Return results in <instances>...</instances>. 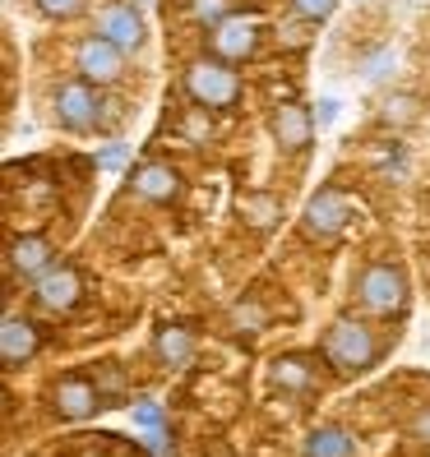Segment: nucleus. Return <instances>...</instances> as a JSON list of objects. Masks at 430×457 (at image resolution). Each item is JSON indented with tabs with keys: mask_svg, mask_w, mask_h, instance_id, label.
<instances>
[{
	"mask_svg": "<svg viewBox=\"0 0 430 457\" xmlns=\"http://www.w3.org/2000/svg\"><path fill=\"white\" fill-rule=\"evenodd\" d=\"M319 356L338 379H357L384 361V342L375 333L370 314H333L325 337H319Z\"/></svg>",
	"mask_w": 430,
	"mask_h": 457,
	"instance_id": "1",
	"label": "nucleus"
},
{
	"mask_svg": "<svg viewBox=\"0 0 430 457\" xmlns=\"http://www.w3.org/2000/svg\"><path fill=\"white\" fill-rule=\"evenodd\" d=\"M352 301L370 319H402L412 305V278L398 259H370L352 273Z\"/></svg>",
	"mask_w": 430,
	"mask_h": 457,
	"instance_id": "2",
	"label": "nucleus"
},
{
	"mask_svg": "<svg viewBox=\"0 0 430 457\" xmlns=\"http://www.w3.org/2000/svg\"><path fill=\"white\" fill-rule=\"evenodd\" d=\"M106 88L89 84L84 74H70L51 88V120H56L65 134H97V129H112L121 120V112H112L116 102L102 97Z\"/></svg>",
	"mask_w": 430,
	"mask_h": 457,
	"instance_id": "3",
	"label": "nucleus"
},
{
	"mask_svg": "<svg viewBox=\"0 0 430 457\" xmlns=\"http://www.w3.org/2000/svg\"><path fill=\"white\" fill-rule=\"evenodd\" d=\"M181 88H185V97H190L195 106H204V112H232V106L240 102V93H246L236 65L218 61L213 51H204V56H195V61H185Z\"/></svg>",
	"mask_w": 430,
	"mask_h": 457,
	"instance_id": "4",
	"label": "nucleus"
},
{
	"mask_svg": "<svg viewBox=\"0 0 430 457\" xmlns=\"http://www.w3.org/2000/svg\"><path fill=\"white\" fill-rule=\"evenodd\" d=\"M70 65H74V74H84L89 84L116 88V84H125V74H130V51H121L116 42H106L102 33H84L74 42V51H70Z\"/></svg>",
	"mask_w": 430,
	"mask_h": 457,
	"instance_id": "5",
	"label": "nucleus"
},
{
	"mask_svg": "<svg viewBox=\"0 0 430 457\" xmlns=\"http://www.w3.org/2000/svg\"><path fill=\"white\" fill-rule=\"evenodd\" d=\"M93 33H102L106 42H116L121 51L139 56L148 46V14H144V0H102L97 14H93Z\"/></svg>",
	"mask_w": 430,
	"mask_h": 457,
	"instance_id": "6",
	"label": "nucleus"
},
{
	"mask_svg": "<svg viewBox=\"0 0 430 457\" xmlns=\"http://www.w3.org/2000/svg\"><path fill=\"white\" fill-rule=\"evenodd\" d=\"M347 222H352V204H347V195L338 190V185H325V190H315L301 208V236L306 240H319V245H329V240H338L347 231Z\"/></svg>",
	"mask_w": 430,
	"mask_h": 457,
	"instance_id": "7",
	"label": "nucleus"
},
{
	"mask_svg": "<svg viewBox=\"0 0 430 457\" xmlns=\"http://www.w3.org/2000/svg\"><path fill=\"white\" fill-rule=\"evenodd\" d=\"M259 42H264V23L255 19V14H232V19H223V23H213L208 29V51L218 61H227V65H246V61H255L259 56Z\"/></svg>",
	"mask_w": 430,
	"mask_h": 457,
	"instance_id": "8",
	"label": "nucleus"
},
{
	"mask_svg": "<svg viewBox=\"0 0 430 457\" xmlns=\"http://www.w3.org/2000/svg\"><path fill=\"white\" fill-rule=\"evenodd\" d=\"M97 407H106L97 384H93V374H61V379H51L46 384V411L56 416V420H89L97 416Z\"/></svg>",
	"mask_w": 430,
	"mask_h": 457,
	"instance_id": "9",
	"label": "nucleus"
},
{
	"mask_svg": "<svg viewBox=\"0 0 430 457\" xmlns=\"http://www.w3.org/2000/svg\"><path fill=\"white\" fill-rule=\"evenodd\" d=\"M29 295H33V305L46 310V314H70L79 301H84V278H79L74 263L56 259L38 282H29Z\"/></svg>",
	"mask_w": 430,
	"mask_h": 457,
	"instance_id": "10",
	"label": "nucleus"
},
{
	"mask_svg": "<svg viewBox=\"0 0 430 457\" xmlns=\"http://www.w3.org/2000/svg\"><path fill=\"white\" fill-rule=\"evenodd\" d=\"M315 112L306 102H278L274 106V116H268V134H274V144L278 153L287 157H306L310 144H315Z\"/></svg>",
	"mask_w": 430,
	"mask_h": 457,
	"instance_id": "11",
	"label": "nucleus"
},
{
	"mask_svg": "<svg viewBox=\"0 0 430 457\" xmlns=\"http://www.w3.org/2000/svg\"><path fill=\"white\" fill-rule=\"evenodd\" d=\"M319 352H282L268 361V384L282 397H310L319 388Z\"/></svg>",
	"mask_w": 430,
	"mask_h": 457,
	"instance_id": "12",
	"label": "nucleus"
},
{
	"mask_svg": "<svg viewBox=\"0 0 430 457\" xmlns=\"http://www.w3.org/2000/svg\"><path fill=\"white\" fill-rule=\"evenodd\" d=\"M38 352H42V328L33 324L29 314L10 310L5 319H0V365H5V370H23Z\"/></svg>",
	"mask_w": 430,
	"mask_h": 457,
	"instance_id": "13",
	"label": "nucleus"
},
{
	"mask_svg": "<svg viewBox=\"0 0 430 457\" xmlns=\"http://www.w3.org/2000/svg\"><path fill=\"white\" fill-rule=\"evenodd\" d=\"M130 195L144 204H176L185 195V176L172 162H139L130 171Z\"/></svg>",
	"mask_w": 430,
	"mask_h": 457,
	"instance_id": "14",
	"label": "nucleus"
},
{
	"mask_svg": "<svg viewBox=\"0 0 430 457\" xmlns=\"http://www.w3.org/2000/svg\"><path fill=\"white\" fill-rule=\"evenodd\" d=\"M51 263H56V245H51L46 236H38V231L14 236L10 250H5V268H10L14 282H38Z\"/></svg>",
	"mask_w": 430,
	"mask_h": 457,
	"instance_id": "15",
	"label": "nucleus"
},
{
	"mask_svg": "<svg viewBox=\"0 0 430 457\" xmlns=\"http://www.w3.org/2000/svg\"><path fill=\"white\" fill-rule=\"evenodd\" d=\"M195 352H199L195 333L181 328V324H163L153 333V356H157V365H167V370H185L195 361Z\"/></svg>",
	"mask_w": 430,
	"mask_h": 457,
	"instance_id": "16",
	"label": "nucleus"
},
{
	"mask_svg": "<svg viewBox=\"0 0 430 457\" xmlns=\"http://www.w3.org/2000/svg\"><path fill=\"white\" fill-rule=\"evenodd\" d=\"M301 457H357V435L347 425H315L301 444Z\"/></svg>",
	"mask_w": 430,
	"mask_h": 457,
	"instance_id": "17",
	"label": "nucleus"
},
{
	"mask_svg": "<svg viewBox=\"0 0 430 457\" xmlns=\"http://www.w3.org/2000/svg\"><path fill=\"white\" fill-rule=\"evenodd\" d=\"M240 212H246V222L264 236V231H274V227L282 222V199H278V195H268V190H255V195H246Z\"/></svg>",
	"mask_w": 430,
	"mask_h": 457,
	"instance_id": "18",
	"label": "nucleus"
},
{
	"mask_svg": "<svg viewBox=\"0 0 430 457\" xmlns=\"http://www.w3.org/2000/svg\"><path fill=\"white\" fill-rule=\"evenodd\" d=\"M93 384H97V393H102L106 407H121V402L130 397V374H125V365H116V361L93 365Z\"/></svg>",
	"mask_w": 430,
	"mask_h": 457,
	"instance_id": "19",
	"label": "nucleus"
},
{
	"mask_svg": "<svg viewBox=\"0 0 430 457\" xmlns=\"http://www.w3.org/2000/svg\"><path fill=\"white\" fill-rule=\"evenodd\" d=\"M380 120L393 125V129L417 125V120H421V97H417V93H389V97L380 102Z\"/></svg>",
	"mask_w": 430,
	"mask_h": 457,
	"instance_id": "20",
	"label": "nucleus"
},
{
	"mask_svg": "<svg viewBox=\"0 0 430 457\" xmlns=\"http://www.w3.org/2000/svg\"><path fill=\"white\" fill-rule=\"evenodd\" d=\"M232 328H236V333H250V337L264 333V328H268V310L255 301V295H240V301L232 305Z\"/></svg>",
	"mask_w": 430,
	"mask_h": 457,
	"instance_id": "21",
	"label": "nucleus"
},
{
	"mask_svg": "<svg viewBox=\"0 0 430 457\" xmlns=\"http://www.w3.org/2000/svg\"><path fill=\"white\" fill-rule=\"evenodd\" d=\"M185 10H190V19L199 23V29H213V23L236 14V0H185Z\"/></svg>",
	"mask_w": 430,
	"mask_h": 457,
	"instance_id": "22",
	"label": "nucleus"
},
{
	"mask_svg": "<svg viewBox=\"0 0 430 457\" xmlns=\"http://www.w3.org/2000/svg\"><path fill=\"white\" fill-rule=\"evenodd\" d=\"M33 10L46 23H74V19L89 14V0H33Z\"/></svg>",
	"mask_w": 430,
	"mask_h": 457,
	"instance_id": "23",
	"label": "nucleus"
},
{
	"mask_svg": "<svg viewBox=\"0 0 430 457\" xmlns=\"http://www.w3.org/2000/svg\"><path fill=\"white\" fill-rule=\"evenodd\" d=\"M342 5V0H287V14H297V19H306V23H325V19H333V10Z\"/></svg>",
	"mask_w": 430,
	"mask_h": 457,
	"instance_id": "24",
	"label": "nucleus"
},
{
	"mask_svg": "<svg viewBox=\"0 0 430 457\" xmlns=\"http://www.w3.org/2000/svg\"><path fill=\"white\" fill-rule=\"evenodd\" d=\"M402 435H408L412 448H430V402H421V407L408 416V429H402Z\"/></svg>",
	"mask_w": 430,
	"mask_h": 457,
	"instance_id": "25",
	"label": "nucleus"
},
{
	"mask_svg": "<svg viewBox=\"0 0 430 457\" xmlns=\"http://www.w3.org/2000/svg\"><path fill=\"white\" fill-rule=\"evenodd\" d=\"M163 402H153V397H139V402H134V425H139V429H148V435H153V429H163Z\"/></svg>",
	"mask_w": 430,
	"mask_h": 457,
	"instance_id": "26",
	"label": "nucleus"
},
{
	"mask_svg": "<svg viewBox=\"0 0 430 457\" xmlns=\"http://www.w3.org/2000/svg\"><path fill=\"white\" fill-rule=\"evenodd\" d=\"M306 29H315V23H306V19L291 14V23H282V29H278V42L291 46V51H306V46H310V33H306Z\"/></svg>",
	"mask_w": 430,
	"mask_h": 457,
	"instance_id": "27",
	"label": "nucleus"
},
{
	"mask_svg": "<svg viewBox=\"0 0 430 457\" xmlns=\"http://www.w3.org/2000/svg\"><path fill=\"white\" fill-rule=\"evenodd\" d=\"M125 157H130L125 144H106V148L97 153V167H102V171H116V167H125Z\"/></svg>",
	"mask_w": 430,
	"mask_h": 457,
	"instance_id": "28",
	"label": "nucleus"
},
{
	"mask_svg": "<svg viewBox=\"0 0 430 457\" xmlns=\"http://www.w3.org/2000/svg\"><path fill=\"white\" fill-rule=\"evenodd\" d=\"M315 120H319V129L333 125V120H338V102H333V97H325V102H319V116H315Z\"/></svg>",
	"mask_w": 430,
	"mask_h": 457,
	"instance_id": "29",
	"label": "nucleus"
},
{
	"mask_svg": "<svg viewBox=\"0 0 430 457\" xmlns=\"http://www.w3.org/2000/svg\"><path fill=\"white\" fill-rule=\"evenodd\" d=\"M384 70H389V51H380V56H370V65H366V79H384Z\"/></svg>",
	"mask_w": 430,
	"mask_h": 457,
	"instance_id": "30",
	"label": "nucleus"
},
{
	"mask_svg": "<svg viewBox=\"0 0 430 457\" xmlns=\"http://www.w3.org/2000/svg\"><path fill=\"white\" fill-rule=\"evenodd\" d=\"M144 5H153V0H144Z\"/></svg>",
	"mask_w": 430,
	"mask_h": 457,
	"instance_id": "31",
	"label": "nucleus"
}]
</instances>
